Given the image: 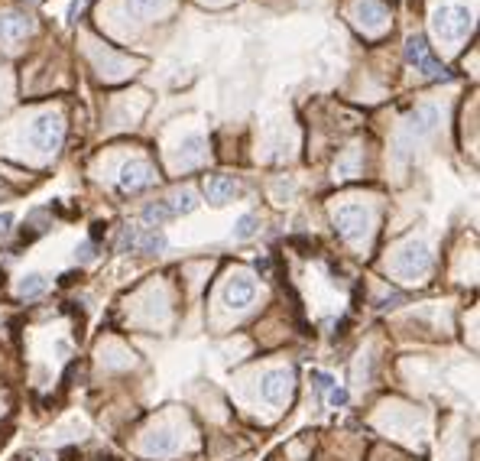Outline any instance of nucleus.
Instances as JSON below:
<instances>
[{
  "label": "nucleus",
  "instance_id": "nucleus-10",
  "mask_svg": "<svg viewBox=\"0 0 480 461\" xmlns=\"http://www.w3.org/2000/svg\"><path fill=\"white\" fill-rule=\"evenodd\" d=\"M438 127V108H431V104H422V108H416V111L409 114L406 121V134L409 137H429L431 130Z\"/></svg>",
  "mask_w": 480,
  "mask_h": 461
},
{
  "label": "nucleus",
  "instance_id": "nucleus-26",
  "mask_svg": "<svg viewBox=\"0 0 480 461\" xmlns=\"http://www.w3.org/2000/svg\"><path fill=\"white\" fill-rule=\"evenodd\" d=\"M36 461H52V458H36Z\"/></svg>",
  "mask_w": 480,
  "mask_h": 461
},
{
  "label": "nucleus",
  "instance_id": "nucleus-24",
  "mask_svg": "<svg viewBox=\"0 0 480 461\" xmlns=\"http://www.w3.org/2000/svg\"><path fill=\"white\" fill-rule=\"evenodd\" d=\"M85 7H88V0H72V7H68V20L75 23V20L85 13Z\"/></svg>",
  "mask_w": 480,
  "mask_h": 461
},
{
  "label": "nucleus",
  "instance_id": "nucleus-23",
  "mask_svg": "<svg viewBox=\"0 0 480 461\" xmlns=\"http://www.w3.org/2000/svg\"><path fill=\"white\" fill-rule=\"evenodd\" d=\"M10 231H13V214H0V240H3V237H10Z\"/></svg>",
  "mask_w": 480,
  "mask_h": 461
},
{
  "label": "nucleus",
  "instance_id": "nucleus-11",
  "mask_svg": "<svg viewBox=\"0 0 480 461\" xmlns=\"http://www.w3.org/2000/svg\"><path fill=\"white\" fill-rule=\"evenodd\" d=\"M29 29H33V20L23 16V13H3V16H0V39H3V42L23 39Z\"/></svg>",
  "mask_w": 480,
  "mask_h": 461
},
{
  "label": "nucleus",
  "instance_id": "nucleus-21",
  "mask_svg": "<svg viewBox=\"0 0 480 461\" xmlns=\"http://www.w3.org/2000/svg\"><path fill=\"white\" fill-rule=\"evenodd\" d=\"M312 380H315V386H318L321 393H328V390L334 386V377L325 374V371H312Z\"/></svg>",
  "mask_w": 480,
  "mask_h": 461
},
{
  "label": "nucleus",
  "instance_id": "nucleus-22",
  "mask_svg": "<svg viewBox=\"0 0 480 461\" xmlns=\"http://www.w3.org/2000/svg\"><path fill=\"white\" fill-rule=\"evenodd\" d=\"M328 403H331V406H344V403H347V390H341V386L334 384L331 390H328Z\"/></svg>",
  "mask_w": 480,
  "mask_h": 461
},
{
  "label": "nucleus",
  "instance_id": "nucleus-18",
  "mask_svg": "<svg viewBox=\"0 0 480 461\" xmlns=\"http://www.w3.org/2000/svg\"><path fill=\"white\" fill-rule=\"evenodd\" d=\"M123 3H127L130 16H136V20H147L162 7V0H123Z\"/></svg>",
  "mask_w": 480,
  "mask_h": 461
},
{
  "label": "nucleus",
  "instance_id": "nucleus-14",
  "mask_svg": "<svg viewBox=\"0 0 480 461\" xmlns=\"http://www.w3.org/2000/svg\"><path fill=\"white\" fill-rule=\"evenodd\" d=\"M234 192H237L234 179H227V175H214V179H208V201H214V205H224L227 199H234Z\"/></svg>",
  "mask_w": 480,
  "mask_h": 461
},
{
  "label": "nucleus",
  "instance_id": "nucleus-4",
  "mask_svg": "<svg viewBox=\"0 0 480 461\" xmlns=\"http://www.w3.org/2000/svg\"><path fill=\"white\" fill-rule=\"evenodd\" d=\"M435 33L448 42H455L461 39L464 33L470 29V10L468 7H442V10H435Z\"/></svg>",
  "mask_w": 480,
  "mask_h": 461
},
{
  "label": "nucleus",
  "instance_id": "nucleus-2",
  "mask_svg": "<svg viewBox=\"0 0 480 461\" xmlns=\"http://www.w3.org/2000/svg\"><path fill=\"white\" fill-rule=\"evenodd\" d=\"M166 234L156 231V227H123L121 240H117V247L121 253H162L166 250Z\"/></svg>",
  "mask_w": 480,
  "mask_h": 461
},
{
  "label": "nucleus",
  "instance_id": "nucleus-13",
  "mask_svg": "<svg viewBox=\"0 0 480 461\" xmlns=\"http://www.w3.org/2000/svg\"><path fill=\"white\" fill-rule=\"evenodd\" d=\"M143 449H147V455H173V451L179 449V436L169 432V429H160V432L147 436Z\"/></svg>",
  "mask_w": 480,
  "mask_h": 461
},
{
  "label": "nucleus",
  "instance_id": "nucleus-20",
  "mask_svg": "<svg viewBox=\"0 0 480 461\" xmlns=\"http://www.w3.org/2000/svg\"><path fill=\"white\" fill-rule=\"evenodd\" d=\"M257 227H260L257 214H240V218H237V225H234V237H237V240H250V237L257 234Z\"/></svg>",
  "mask_w": 480,
  "mask_h": 461
},
{
  "label": "nucleus",
  "instance_id": "nucleus-19",
  "mask_svg": "<svg viewBox=\"0 0 480 461\" xmlns=\"http://www.w3.org/2000/svg\"><path fill=\"white\" fill-rule=\"evenodd\" d=\"M169 205H173L175 218H179V214L195 212V208H198V199H195V192H192V188H182V192H179L175 199H169Z\"/></svg>",
  "mask_w": 480,
  "mask_h": 461
},
{
  "label": "nucleus",
  "instance_id": "nucleus-8",
  "mask_svg": "<svg viewBox=\"0 0 480 461\" xmlns=\"http://www.w3.org/2000/svg\"><path fill=\"white\" fill-rule=\"evenodd\" d=\"M289 371H266L260 377V397L266 399L270 406H279L286 397H289Z\"/></svg>",
  "mask_w": 480,
  "mask_h": 461
},
{
  "label": "nucleus",
  "instance_id": "nucleus-25",
  "mask_svg": "<svg viewBox=\"0 0 480 461\" xmlns=\"http://www.w3.org/2000/svg\"><path fill=\"white\" fill-rule=\"evenodd\" d=\"M78 257H81V260H91V257H94V247H91V244H81Z\"/></svg>",
  "mask_w": 480,
  "mask_h": 461
},
{
  "label": "nucleus",
  "instance_id": "nucleus-3",
  "mask_svg": "<svg viewBox=\"0 0 480 461\" xmlns=\"http://www.w3.org/2000/svg\"><path fill=\"white\" fill-rule=\"evenodd\" d=\"M62 134H65V124H62L59 114H42V117H36V124L29 127V143L42 153H55L62 143Z\"/></svg>",
  "mask_w": 480,
  "mask_h": 461
},
{
  "label": "nucleus",
  "instance_id": "nucleus-7",
  "mask_svg": "<svg viewBox=\"0 0 480 461\" xmlns=\"http://www.w3.org/2000/svg\"><path fill=\"white\" fill-rule=\"evenodd\" d=\"M156 182V169L149 166L147 160H130L127 166L121 169V192H143Z\"/></svg>",
  "mask_w": 480,
  "mask_h": 461
},
{
  "label": "nucleus",
  "instance_id": "nucleus-1",
  "mask_svg": "<svg viewBox=\"0 0 480 461\" xmlns=\"http://www.w3.org/2000/svg\"><path fill=\"white\" fill-rule=\"evenodd\" d=\"M406 62L416 65V72H422V75L429 78V82H448V68H444L435 55H431L429 42H425V36L422 33H416V36L406 39Z\"/></svg>",
  "mask_w": 480,
  "mask_h": 461
},
{
  "label": "nucleus",
  "instance_id": "nucleus-12",
  "mask_svg": "<svg viewBox=\"0 0 480 461\" xmlns=\"http://www.w3.org/2000/svg\"><path fill=\"white\" fill-rule=\"evenodd\" d=\"M357 23L367 26V29H380L386 23V7L380 0H357Z\"/></svg>",
  "mask_w": 480,
  "mask_h": 461
},
{
  "label": "nucleus",
  "instance_id": "nucleus-5",
  "mask_svg": "<svg viewBox=\"0 0 480 461\" xmlns=\"http://www.w3.org/2000/svg\"><path fill=\"white\" fill-rule=\"evenodd\" d=\"M429 263H431V253H429V247L422 244V240H409L406 247L396 253V260H393V266H396V273L399 276H422L425 270H429Z\"/></svg>",
  "mask_w": 480,
  "mask_h": 461
},
{
  "label": "nucleus",
  "instance_id": "nucleus-17",
  "mask_svg": "<svg viewBox=\"0 0 480 461\" xmlns=\"http://www.w3.org/2000/svg\"><path fill=\"white\" fill-rule=\"evenodd\" d=\"M46 289H49V279H46L42 273H29V276L20 279V296H23V299H36V296L46 292Z\"/></svg>",
  "mask_w": 480,
  "mask_h": 461
},
{
  "label": "nucleus",
  "instance_id": "nucleus-9",
  "mask_svg": "<svg viewBox=\"0 0 480 461\" xmlns=\"http://www.w3.org/2000/svg\"><path fill=\"white\" fill-rule=\"evenodd\" d=\"M253 296H257V283L244 273L231 276V283L224 286V302H227L231 309H247V306L253 302Z\"/></svg>",
  "mask_w": 480,
  "mask_h": 461
},
{
  "label": "nucleus",
  "instance_id": "nucleus-16",
  "mask_svg": "<svg viewBox=\"0 0 480 461\" xmlns=\"http://www.w3.org/2000/svg\"><path fill=\"white\" fill-rule=\"evenodd\" d=\"M175 212H173V205L169 201H153V205H147L143 208V221H149V225H166V221H173Z\"/></svg>",
  "mask_w": 480,
  "mask_h": 461
},
{
  "label": "nucleus",
  "instance_id": "nucleus-15",
  "mask_svg": "<svg viewBox=\"0 0 480 461\" xmlns=\"http://www.w3.org/2000/svg\"><path fill=\"white\" fill-rule=\"evenodd\" d=\"M201 156H205V137H201V134L185 137L182 147H179V162H182V166H195Z\"/></svg>",
  "mask_w": 480,
  "mask_h": 461
},
{
  "label": "nucleus",
  "instance_id": "nucleus-6",
  "mask_svg": "<svg viewBox=\"0 0 480 461\" xmlns=\"http://www.w3.org/2000/svg\"><path fill=\"white\" fill-rule=\"evenodd\" d=\"M334 227H338V234L347 237V240H360L370 227L367 208H364V205H344V208H338V212H334Z\"/></svg>",
  "mask_w": 480,
  "mask_h": 461
}]
</instances>
